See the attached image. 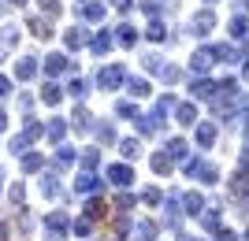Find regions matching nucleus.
<instances>
[{"instance_id":"f257e3e1","label":"nucleus","mask_w":249,"mask_h":241,"mask_svg":"<svg viewBox=\"0 0 249 241\" xmlns=\"http://www.w3.org/2000/svg\"><path fill=\"white\" fill-rule=\"evenodd\" d=\"M15 41H19V30H15V26H4V30H0V63L8 60V52L15 48Z\"/></svg>"},{"instance_id":"f03ea898","label":"nucleus","mask_w":249,"mask_h":241,"mask_svg":"<svg viewBox=\"0 0 249 241\" xmlns=\"http://www.w3.org/2000/svg\"><path fill=\"white\" fill-rule=\"evenodd\" d=\"M101 89H115V85L123 82V67H108V71H101Z\"/></svg>"},{"instance_id":"7ed1b4c3","label":"nucleus","mask_w":249,"mask_h":241,"mask_svg":"<svg viewBox=\"0 0 249 241\" xmlns=\"http://www.w3.org/2000/svg\"><path fill=\"white\" fill-rule=\"evenodd\" d=\"M34 74H37V60H34V56L19 60V67H15V78H19V82H26V78H34Z\"/></svg>"},{"instance_id":"20e7f679","label":"nucleus","mask_w":249,"mask_h":241,"mask_svg":"<svg viewBox=\"0 0 249 241\" xmlns=\"http://www.w3.org/2000/svg\"><path fill=\"white\" fill-rule=\"evenodd\" d=\"M67 67H71V63H67V56H60V52H52L49 60H45V71L49 74H63Z\"/></svg>"},{"instance_id":"39448f33","label":"nucleus","mask_w":249,"mask_h":241,"mask_svg":"<svg viewBox=\"0 0 249 241\" xmlns=\"http://www.w3.org/2000/svg\"><path fill=\"white\" fill-rule=\"evenodd\" d=\"M63 41H67V48H82V45H86V30H82V26H74V30H67Z\"/></svg>"},{"instance_id":"423d86ee","label":"nucleus","mask_w":249,"mask_h":241,"mask_svg":"<svg viewBox=\"0 0 249 241\" xmlns=\"http://www.w3.org/2000/svg\"><path fill=\"white\" fill-rule=\"evenodd\" d=\"M97 186H101V182H97V178H93V175H82V178L74 182V193H93V189H97Z\"/></svg>"},{"instance_id":"0eeeda50","label":"nucleus","mask_w":249,"mask_h":241,"mask_svg":"<svg viewBox=\"0 0 249 241\" xmlns=\"http://www.w3.org/2000/svg\"><path fill=\"white\" fill-rule=\"evenodd\" d=\"M30 30L37 33L41 41H49V37H52V26H49V22H45V19H30Z\"/></svg>"},{"instance_id":"6e6552de","label":"nucleus","mask_w":249,"mask_h":241,"mask_svg":"<svg viewBox=\"0 0 249 241\" xmlns=\"http://www.w3.org/2000/svg\"><path fill=\"white\" fill-rule=\"evenodd\" d=\"M82 15H86V19H104V4H97V0H89V4H86V8H82Z\"/></svg>"},{"instance_id":"1a4fd4ad","label":"nucleus","mask_w":249,"mask_h":241,"mask_svg":"<svg viewBox=\"0 0 249 241\" xmlns=\"http://www.w3.org/2000/svg\"><path fill=\"white\" fill-rule=\"evenodd\" d=\"M108 175H112V182H115V186H126V182L134 178V175H130V167H112Z\"/></svg>"},{"instance_id":"9d476101","label":"nucleus","mask_w":249,"mask_h":241,"mask_svg":"<svg viewBox=\"0 0 249 241\" xmlns=\"http://www.w3.org/2000/svg\"><path fill=\"white\" fill-rule=\"evenodd\" d=\"M194 26H197L194 33H208V26H212V15H208V11H197V15H194Z\"/></svg>"},{"instance_id":"9b49d317","label":"nucleus","mask_w":249,"mask_h":241,"mask_svg":"<svg viewBox=\"0 0 249 241\" xmlns=\"http://www.w3.org/2000/svg\"><path fill=\"white\" fill-rule=\"evenodd\" d=\"M108 48H112V37H108V33H97L93 37V52L101 56V52H108Z\"/></svg>"},{"instance_id":"f8f14e48","label":"nucleus","mask_w":249,"mask_h":241,"mask_svg":"<svg viewBox=\"0 0 249 241\" xmlns=\"http://www.w3.org/2000/svg\"><path fill=\"white\" fill-rule=\"evenodd\" d=\"M63 130H67V126H63V123H60V119H52V123H49V126H45V134H49V137H52V141H60V137H63Z\"/></svg>"},{"instance_id":"ddd939ff","label":"nucleus","mask_w":249,"mask_h":241,"mask_svg":"<svg viewBox=\"0 0 249 241\" xmlns=\"http://www.w3.org/2000/svg\"><path fill=\"white\" fill-rule=\"evenodd\" d=\"M41 193H45V197H60V186H56V178H41Z\"/></svg>"},{"instance_id":"4468645a","label":"nucleus","mask_w":249,"mask_h":241,"mask_svg":"<svg viewBox=\"0 0 249 241\" xmlns=\"http://www.w3.org/2000/svg\"><path fill=\"white\" fill-rule=\"evenodd\" d=\"M194 67H197V71H208V67H212V52H197L194 56Z\"/></svg>"},{"instance_id":"2eb2a0df","label":"nucleus","mask_w":249,"mask_h":241,"mask_svg":"<svg viewBox=\"0 0 249 241\" xmlns=\"http://www.w3.org/2000/svg\"><path fill=\"white\" fill-rule=\"evenodd\" d=\"M41 96H45V104H60V89H56V85H45Z\"/></svg>"},{"instance_id":"dca6fc26","label":"nucleus","mask_w":249,"mask_h":241,"mask_svg":"<svg viewBox=\"0 0 249 241\" xmlns=\"http://www.w3.org/2000/svg\"><path fill=\"white\" fill-rule=\"evenodd\" d=\"M41 11L49 19H56V15H60V0H41Z\"/></svg>"},{"instance_id":"f3484780","label":"nucleus","mask_w":249,"mask_h":241,"mask_svg":"<svg viewBox=\"0 0 249 241\" xmlns=\"http://www.w3.org/2000/svg\"><path fill=\"white\" fill-rule=\"evenodd\" d=\"M194 119H197V112H194V108H190V104H182V108H178V123H194Z\"/></svg>"},{"instance_id":"a211bd4d","label":"nucleus","mask_w":249,"mask_h":241,"mask_svg":"<svg viewBox=\"0 0 249 241\" xmlns=\"http://www.w3.org/2000/svg\"><path fill=\"white\" fill-rule=\"evenodd\" d=\"M134 37L138 33L130 30V26H119V45H134Z\"/></svg>"},{"instance_id":"6ab92c4d","label":"nucleus","mask_w":249,"mask_h":241,"mask_svg":"<svg viewBox=\"0 0 249 241\" xmlns=\"http://www.w3.org/2000/svg\"><path fill=\"white\" fill-rule=\"evenodd\" d=\"M41 167V156H37V152H34V156H26L22 160V171H37Z\"/></svg>"},{"instance_id":"aec40b11","label":"nucleus","mask_w":249,"mask_h":241,"mask_svg":"<svg viewBox=\"0 0 249 241\" xmlns=\"http://www.w3.org/2000/svg\"><path fill=\"white\" fill-rule=\"evenodd\" d=\"M130 93H134V96H145V93H149V85L142 82V78H134V82H130Z\"/></svg>"},{"instance_id":"412c9836","label":"nucleus","mask_w":249,"mask_h":241,"mask_svg":"<svg viewBox=\"0 0 249 241\" xmlns=\"http://www.w3.org/2000/svg\"><path fill=\"white\" fill-rule=\"evenodd\" d=\"M197 137H201V145H208V141H212V126H201Z\"/></svg>"},{"instance_id":"4be33fe9","label":"nucleus","mask_w":249,"mask_h":241,"mask_svg":"<svg viewBox=\"0 0 249 241\" xmlns=\"http://www.w3.org/2000/svg\"><path fill=\"white\" fill-rule=\"evenodd\" d=\"M11 204H22V186H19V182L11 186Z\"/></svg>"},{"instance_id":"5701e85b","label":"nucleus","mask_w":249,"mask_h":241,"mask_svg":"<svg viewBox=\"0 0 249 241\" xmlns=\"http://www.w3.org/2000/svg\"><path fill=\"white\" fill-rule=\"evenodd\" d=\"M123 156H138V141H123Z\"/></svg>"},{"instance_id":"b1692460","label":"nucleus","mask_w":249,"mask_h":241,"mask_svg":"<svg viewBox=\"0 0 249 241\" xmlns=\"http://www.w3.org/2000/svg\"><path fill=\"white\" fill-rule=\"evenodd\" d=\"M82 93H86V85L78 82V78H74V82H71V96H82Z\"/></svg>"},{"instance_id":"393cba45","label":"nucleus","mask_w":249,"mask_h":241,"mask_svg":"<svg viewBox=\"0 0 249 241\" xmlns=\"http://www.w3.org/2000/svg\"><path fill=\"white\" fill-rule=\"evenodd\" d=\"M11 93V82H8V78H0V96H8Z\"/></svg>"},{"instance_id":"a878e982","label":"nucleus","mask_w":249,"mask_h":241,"mask_svg":"<svg viewBox=\"0 0 249 241\" xmlns=\"http://www.w3.org/2000/svg\"><path fill=\"white\" fill-rule=\"evenodd\" d=\"M8 4H15V8H22V4H26V0H8Z\"/></svg>"},{"instance_id":"bb28decb","label":"nucleus","mask_w":249,"mask_h":241,"mask_svg":"<svg viewBox=\"0 0 249 241\" xmlns=\"http://www.w3.org/2000/svg\"><path fill=\"white\" fill-rule=\"evenodd\" d=\"M4 126H8V119H4V115H0V130H4Z\"/></svg>"},{"instance_id":"cd10ccee","label":"nucleus","mask_w":249,"mask_h":241,"mask_svg":"<svg viewBox=\"0 0 249 241\" xmlns=\"http://www.w3.org/2000/svg\"><path fill=\"white\" fill-rule=\"evenodd\" d=\"M0 178H4V175H0Z\"/></svg>"}]
</instances>
